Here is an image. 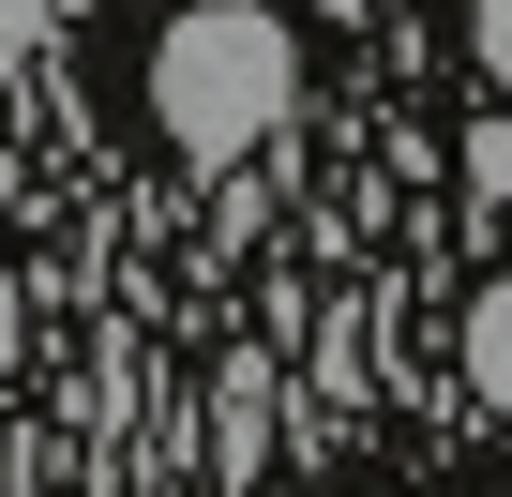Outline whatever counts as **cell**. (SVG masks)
Masks as SVG:
<instances>
[{
	"mask_svg": "<svg viewBox=\"0 0 512 497\" xmlns=\"http://www.w3.org/2000/svg\"><path fill=\"white\" fill-rule=\"evenodd\" d=\"M317 16H362V0H317Z\"/></svg>",
	"mask_w": 512,
	"mask_h": 497,
	"instance_id": "obj_7",
	"label": "cell"
},
{
	"mask_svg": "<svg viewBox=\"0 0 512 497\" xmlns=\"http://www.w3.org/2000/svg\"><path fill=\"white\" fill-rule=\"evenodd\" d=\"M302 106V46L287 16H256V0H196V16H166L151 46V121L181 166H241V151H272Z\"/></svg>",
	"mask_w": 512,
	"mask_h": 497,
	"instance_id": "obj_1",
	"label": "cell"
},
{
	"mask_svg": "<svg viewBox=\"0 0 512 497\" xmlns=\"http://www.w3.org/2000/svg\"><path fill=\"white\" fill-rule=\"evenodd\" d=\"M467 46H482V76H497V106H512V0H467Z\"/></svg>",
	"mask_w": 512,
	"mask_h": 497,
	"instance_id": "obj_4",
	"label": "cell"
},
{
	"mask_svg": "<svg viewBox=\"0 0 512 497\" xmlns=\"http://www.w3.org/2000/svg\"><path fill=\"white\" fill-rule=\"evenodd\" d=\"M467 392L512 422V287H482V302H467Z\"/></svg>",
	"mask_w": 512,
	"mask_h": 497,
	"instance_id": "obj_2",
	"label": "cell"
},
{
	"mask_svg": "<svg viewBox=\"0 0 512 497\" xmlns=\"http://www.w3.org/2000/svg\"><path fill=\"white\" fill-rule=\"evenodd\" d=\"M31 16H46V31H61V16H91V0H31Z\"/></svg>",
	"mask_w": 512,
	"mask_h": 497,
	"instance_id": "obj_6",
	"label": "cell"
},
{
	"mask_svg": "<svg viewBox=\"0 0 512 497\" xmlns=\"http://www.w3.org/2000/svg\"><path fill=\"white\" fill-rule=\"evenodd\" d=\"M467 196H482V226H497V211H512V106H497V121H482V136H467Z\"/></svg>",
	"mask_w": 512,
	"mask_h": 497,
	"instance_id": "obj_3",
	"label": "cell"
},
{
	"mask_svg": "<svg viewBox=\"0 0 512 497\" xmlns=\"http://www.w3.org/2000/svg\"><path fill=\"white\" fill-rule=\"evenodd\" d=\"M31 46H46V16H31V0H0V76H16Z\"/></svg>",
	"mask_w": 512,
	"mask_h": 497,
	"instance_id": "obj_5",
	"label": "cell"
}]
</instances>
